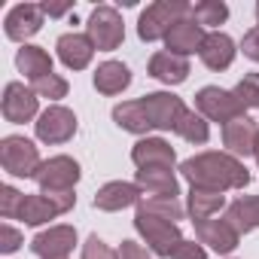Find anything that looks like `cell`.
<instances>
[{
	"label": "cell",
	"mask_w": 259,
	"mask_h": 259,
	"mask_svg": "<svg viewBox=\"0 0 259 259\" xmlns=\"http://www.w3.org/2000/svg\"><path fill=\"white\" fill-rule=\"evenodd\" d=\"M0 110H4V119L13 122V125H22V122H31L40 110V98L31 85L25 82H7L4 89V101H0Z\"/></svg>",
	"instance_id": "cell-10"
},
{
	"label": "cell",
	"mask_w": 259,
	"mask_h": 259,
	"mask_svg": "<svg viewBox=\"0 0 259 259\" xmlns=\"http://www.w3.org/2000/svg\"><path fill=\"white\" fill-rule=\"evenodd\" d=\"M16 67L34 82V79H43V76H49V73H55L52 70V55L43 49V46H22L19 52H16Z\"/></svg>",
	"instance_id": "cell-25"
},
{
	"label": "cell",
	"mask_w": 259,
	"mask_h": 259,
	"mask_svg": "<svg viewBox=\"0 0 259 259\" xmlns=\"http://www.w3.org/2000/svg\"><path fill=\"white\" fill-rule=\"evenodd\" d=\"M22 204H25V192L13 189L10 183L0 186V217H4V220H19Z\"/></svg>",
	"instance_id": "cell-33"
},
{
	"label": "cell",
	"mask_w": 259,
	"mask_h": 259,
	"mask_svg": "<svg viewBox=\"0 0 259 259\" xmlns=\"http://www.w3.org/2000/svg\"><path fill=\"white\" fill-rule=\"evenodd\" d=\"M85 34L92 37L95 49L98 52H113L122 46L125 40V25H122V16L113 10V7H95L92 16H89V25H85Z\"/></svg>",
	"instance_id": "cell-5"
},
{
	"label": "cell",
	"mask_w": 259,
	"mask_h": 259,
	"mask_svg": "<svg viewBox=\"0 0 259 259\" xmlns=\"http://www.w3.org/2000/svg\"><path fill=\"white\" fill-rule=\"evenodd\" d=\"M34 132H37V141L40 144H49V147L67 144L76 135V113L67 110V107H61V104H52V107H46L37 116Z\"/></svg>",
	"instance_id": "cell-6"
},
{
	"label": "cell",
	"mask_w": 259,
	"mask_h": 259,
	"mask_svg": "<svg viewBox=\"0 0 259 259\" xmlns=\"http://www.w3.org/2000/svg\"><path fill=\"white\" fill-rule=\"evenodd\" d=\"M226 220L235 226L238 235L259 229V195H241L226 207Z\"/></svg>",
	"instance_id": "cell-24"
},
{
	"label": "cell",
	"mask_w": 259,
	"mask_h": 259,
	"mask_svg": "<svg viewBox=\"0 0 259 259\" xmlns=\"http://www.w3.org/2000/svg\"><path fill=\"white\" fill-rule=\"evenodd\" d=\"M113 122L119 128H125V132H132V135H147L153 132V125L147 119V110L141 107V101H122L113 107Z\"/></svg>",
	"instance_id": "cell-27"
},
{
	"label": "cell",
	"mask_w": 259,
	"mask_h": 259,
	"mask_svg": "<svg viewBox=\"0 0 259 259\" xmlns=\"http://www.w3.org/2000/svg\"><path fill=\"white\" fill-rule=\"evenodd\" d=\"M55 49H58V58H61V64L67 70H85L92 64V58H95L92 37L89 34H76V31L61 34L58 43H55Z\"/></svg>",
	"instance_id": "cell-15"
},
{
	"label": "cell",
	"mask_w": 259,
	"mask_h": 259,
	"mask_svg": "<svg viewBox=\"0 0 259 259\" xmlns=\"http://www.w3.org/2000/svg\"><path fill=\"white\" fill-rule=\"evenodd\" d=\"M256 162H259V141H256Z\"/></svg>",
	"instance_id": "cell-41"
},
{
	"label": "cell",
	"mask_w": 259,
	"mask_h": 259,
	"mask_svg": "<svg viewBox=\"0 0 259 259\" xmlns=\"http://www.w3.org/2000/svg\"><path fill=\"white\" fill-rule=\"evenodd\" d=\"M171 259H207V250L201 247V244H195V241H180L177 244V250H174V256Z\"/></svg>",
	"instance_id": "cell-36"
},
{
	"label": "cell",
	"mask_w": 259,
	"mask_h": 259,
	"mask_svg": "<svg viewBox=\"0 0 259 259\" xmlns=\"http://www.w3.org/2000/svg\"><path fill=\"white\" fill-rule=\"evenodd\" d=\"M40 7H43V13H46L49 19H58V16H64V13L73 10V4H40Z\"/></svg>",
	"instance_id": "cell-40"
},
{
	"label": "cell",
	"mask_w": 259,
	"mask_h": 259,
	"mask_svg": "<svg viewBox=\"0 0 259 259\" xmlns=\"http://www.w3.org/2000/svg\"><path fill=\"white\" fill-rule=\"evenodd\" d=\"M55 217H61V210L55 207V201L49 195H43V192H31L28 195L25 192V204H22V213H19V220L25 226H43V223H49Z\"/></svg>",
	"instance_id": "cell-26"
},
{
	"label": "cell",
	"mask_w": 259,
	"mask_h": 259,
	"mask_svg": "<svg viewBox=\"0 0 259 259\" xmlns=\"http://www.w3.org/2000/svg\"><path fill=\"white\" fill-rule=\"evenodd\" d=\"M135 229L141 232V238L147 241V247H150L156 256H174L177 244L183 241L177 223L162 220V217H153V213H144V210L135 213Z\"/></svg>",
	"instance_id": "cell-4"
},
{
	"label": "cell",
	"mask_w": 259,
	"mask_h": 259,
	"mask_svg": "<svg viewBox=\"0 0 259 259\" xmlns=\"http://www.w3.org/2000/svg\"><path fill=\"white\" fill-rule=\"evenodd\" d=\"M189 13H192V4H183V0H159V4H150L138 19V37L144 43L165 40L168 31L180 19H186Z\"/></svg>",
	"instance_id": "cell-2"
},
{
	"label": "cell",
	"mask_w": 259,
	"mask_h": 259,
	"mask_svg": "<svg viewBox=\"0 0 259 259\" xmlns=\"http://www.w3.org/2000/svg\"><path fill=\"white\" fill-rule=\"evenodd\" d=\"M144 198V189L138 183H128V180H113V183H104L98 192H95V207L98 210H107V213H116V210H125Z\"/></svg>",
	"instance_id": "cell-14"
},
{
	"label": "cell",
	"mask_w": 259,
	"mask_h": 259,
	"mask_svg": "<svg viewBox=\"0 0 259 259\" xmlns=\"http://www.w3.org/2000/svg\"><path fill=\"white\" fill-rule=\"evenodd\" d=\"M147 70H150L153 79H159V82H165V85H180V82H186V76H189V58L174 55V52H156V55L150 58Z\"/></svg>",
	"instance_id": "cell-20"
},
{
	"label": "cell",
	"mask_w": 259,
	"mask_h": 259,
	"mask_svg": "<svg viewBox=\"0 0 259 259\" xmlns=\"http://www.w3.org/2000/svg\"><path fill=\"white\" fill-rule=\"evenodd\" d=\"M180 174L189 180V186H201L213 192L244 189L250 183L247 165L229 153H198L180 165Z\"/></svg>",
	"instance_id": "cell-1"
},
{
	"label": "cell",
	"mask_w": 259,
	"mask_h": 259,
	"mask_svg": "<svg viewBox=\"0 0 259 259\" xmlns=\"http://www.w3.org/2000/svg\"><path fill=\"white\" fill-rule=\"evenodd\" d=\"M195 110H198L207 122H220V125H226V122L244 116L238 98H235L232 92L220 89V85H204V89H198V95H195Z\"/></svg>",
	"instance_id": "cell-8"
},
{
	"label": "cell",
	"mask_w": 259,
	"mask_h": 259,
	"mask_svg": "<svg viewBox=\"0 0 259 259\" xmlns=\"http://www.w3.org/2000/svg\"><path fill=\"white\" fill-rule=\"evenodd\" d=\"M138 210L153 213V217H162V220H171V223L183 220V204L177 198H171V195H144L138 201Z\"/></svg>",
	"instance_id": "cell-28"
},
{
	"label": "cell",
	"mask_w": 259,
	"mask_h": 259,
	"mask_svg": "<svg viewBox=\"0 0 259 259\" xmlns=\"http://www.w3.org/2000/svg\"><path fill=\"white\" fill-rule=\"evenodd\" d=\"M34 180L40 192H73V186L79 183V162L70 156H52L40 165Z\"/></svg>",
	"instance_id": "cell-7"
},
{
	"label": "cell",
	"mask_w": 259,
	"mask_h": 259,
	"mask_svg": "<svg viewBox=\"0 0 259 259\" xmlns=\"http://www.w3.org/2000/svg\"><path fill=\"white\" fill-rule=\"evenodd\" d=\"M31 89L37 92V98H49V101H58V98H64L67 95V79L64 76H58V73H49V76H43V79H34L31 82Z\"/></svg>",
	"instance_id": "cell-32"
},
{
	"label": "cell",
	"mask_w": 259,
	"mask_h": 259,
	"mask_svg": "<svg viewBox=\"0 0 259 259\" xmlns=\"http://www.w3.org/2000/svg\"><path fill=\"white\" fill-rule=\"evenodd\" d=\"M223 207H226V195H223V192L201 189V186H192V189H189V198H186V213L192 217V223L213 220Z\"/></svg>",
	"instance_id": "cell-22"
},
{
	"label": "cell",
	"mask_w": 259,
	"mask_h": 259,
	"mask_svg": "<svg viewBox=\"0 0 259 259\" xmlns=\"http://www.w3.org/2000/svg\"><path fill=\"white\" fill-rule=\"evenodd\" d=\"M235 40L229 37V34H223V31H210L207 37H204V43H201V49H198V58H201V64L207 67V70H229L232 67V61H235Z\"/></svg>",
	"instance_id": "cell-19"
},
{
	"label": "cell",
	"mask_w": 259,
	"mask_h": 259,
	"mask_svg": "<svg viewBox=\"0 0 259 259\" xmlns=\"http://www.w3.org/2000/svg\"><path fill=\"white\" fill-rule=\"evenodd\" d=\"M192 19L204 28V25H223L229 19V7L223 0H201V4H192Z\"/></svg>",
	"instance_id": "cell-30"
},
{
	"label": "cell",
	"mask_w": 259,
	"mask_h": 259,
	"mask_svg": "<svg viewBox=\"0 0 259 259\" xmlns=\"http://www.w3.org/2000/svg\"><path fill=\"white\" fill-rule=\"evenodd\" d=\"M43 16H46V13H43L40 4H19V7H13V10L7 13L4 31H7L10 40H16V43L25 46V40H31V37L43 28Z\"/></svg>",
	"instance_id": "cell-12"
},
{
	"label": "cell",
	"mask_w": 259,
	"mask_h": 259,
	"mask_svg": "<svg viewBox=\"0 0 259 259\" xmlns=\"http://www.w3.org/2000/svg\"><path fill=\"white\" fill-rule=\"evenodd\" d=\"M22 232L19 229H13L10 223H4V226H0V250H4V253H16L19 247H22Z\"/></svg>",
	"instance_id": "cell-35"
},
{
	"label": "cell",
	"mask_w": 259,
	"mask_h": 259,
	"mask_svg": "<svg viewBox=\"0 0 259 259\" xmlns=\"http://www.w3.org/2000/svg\"><path fill=\"white\" fill-rule=\"evenodd\" d=\"M82 259H119V250L107 247L98 235H89L82 244Z\"/></svg>",
	"instance_id": "cell-34"
},
{
	"label": "cell",
	"mask_w": 259,
	"mask_h": 259,
	"mask_svg": "<svg viewBox=\"0 0 259 259\" xmlns=\"http://www.w3.org/2000/svg\"><path fill=\"white\" fill-rule=\"evenodd\" d=\"M241 49H244V55H247L250 61H256V64H259V25H256V28H250V31L244 34Z\"/></svg>",
	"instance_id": "cell-37"
},
{
	"label": "cell",
	"mask_w": 259,
	"mask_h": 259,
	"mask_svg": "<svg viewBox=\"0 0 259 259\" xmlns=\"http://www.w3.org/2000/svg\"><path fill=\"white\" fill-rule=\"evenodd\" d=\"M132 162L141 168H174L177 162V153L168 141L162 138H141L135 147H132Z\"/></svg>",
	"instance_id": "cell-17"
},
{
	"label": "cell",
	"mask_w": 259,
	"mask_h": 259,
	"mask_svg": "<svg viewBox=\"0 0 259 259\" xmlns=\"http://www.w3.org/2000/svg\"><path fill=\"white\" fill-rule=\"evenodd\" d=\"M174 132H177L183 141H189V144H207V138H210L207 119H204L198 110H186V113L180 116V122H177Z\"/></svg>",
	"instance_id": "cell-29"
},
{
	"label": "cell",
	"mask_w": 259,
	"mask_h": 259,
	"mask_svg": "<svg viewBox=\"0 0 259 259\" xmlns=\"http://www.w3.org/2000/svg\"><path fill=\"white\" fill-rule=\"evenodd\" d=\"M43 195H49V198L55 201V207H58L61 213L73 210V204H76V195H73V192H43Z\"/></svg>",
	"instance_id": "cell-39"
},
{
	"label": "cell",
	"mask_w": 259,
	"mask_h": 259,
	"mask_svg": "<svg viewBox=\"0 0 259 259\" xmlns=\"http://www.w3.org/2000/svg\"><path fill=\"white\" fill-rule=\"evenodd\" d=\"M0 165L13 177H31L34 180L43 159H40V150L34 141H28L22 135H10V138L0 141Z\"/></svg>",
	"instance_id": "cell-3"
},
{
	"label": "cell",
	"mask_w": 259,
	"mask_h": 259,
	"mask_svg": "<svg viewBox=\"0 0 259 259\" xmlns=\"http://www.w3.org/2000/svg\"><path fill=\"white\" fill-rule=\"evenodd\" d=\"M128 85H132V70H128L122 61H104L95 70V89L101 95H122Z\"/></svg>",
	"instance_id": "cell-23"
},
{
	"label": "cell",
	"mask_w": 259,
	"mask_h": 259,
	"mask_svg": "<svg viewBox=\"0 0 259 259\" xmlns=\"http://www.w3.org/2000/svg\"><path fill=\"white\" fill-rule=\"evenodd\" d=\"M256 141H259V125H256L247 113L223 125V147H226V153L235 156V159L256 156Z\"/></svg>",
	"instance_id": "cell-11"
},
{
	"label": "cell",
	"mask_w": 259,
	"mask_h": 259,
	"mask_svg": "<svg viewBox=\"0 0 259 259\" xmlns=\"http://www.w3.org/2000/svg\"><path fill=\"white\" fill-rule=\"evenodd\" d=\"M204 28L192 19V13L186 16V19H180L171 31H168V37H165V52H174V55H192V52H198L201 49V43H204Z\"/></svg>",
	"instance_id": "cell-16"
},
{
	"label": "cell",
	"mask_w": 259,
	"mask_h": 259,
	"mask_svg": "<svg viewBox=\"0 0 259 259\" xmlns=\"http://www.w3.org/2000/svg\"><path fill=\"white\" fill-rule=\"evenodd\" d=\"M73 247H76L73 226H49L46 232H40L31 241V250L40 259H67V253H73Z\"/></svg>",
	"instance_id": "cell-13"
},
{
	"label": "cell",
	"mask_w": 259,
	"mask_h": 259,
	"mask_svg": "<svg viewBox=\"0 0 259 259\" xmlns=\"http://www.w3.org/2000/svg\"><path fill=\"white\" fill-rule=\"evenodd\" d=\"M141 107L147 110V119L156 132H174L180 116L186 113L183 101L171 92H153V95H144L141 98Z\"/></svg>",
	"instance_id": "cell-9"
},
{
	"label": "cell",
	"mask_w": 259,
	"mask_h": 259,
	"mask_svg": "<svg viewBox=\"0 0 259 259\" xmlns=\"http://www.w3.org/2000/svg\"><path fill=\"white\" fill-rule=\"evenodd\" d=\"M195 235H198V241L201 244H207L213 253H232L235 247H238V241H241V235L235 232V226L226 220V217H213V220H201V223H195Z\"/></svg>",
	"instance_id": "cell-18"
},
{
	"label": "cell",
	"mask_w": 259,
	"mask_h": 259,
	"mask_svg": "<svg viewBox=\"0 0 259 259\" xmlns=\"http://www.w3.org/2000/svg\"><path fill=\"white\" fill-rule=\"evenodd\" d=\"M256 22H259V4H256Z\"/></svg>",
	"instance_id": "cell-42"
},
{
	"label": "cell",
	"mask_w": 259,
	"mask_h": 259,
	"mask_svg": "<svg viewBox=\"0 0 259 259\" xmlns=\"http://www.w3.org/2000/svg\"><path fill=\"white\" fill-rule=\"evenodd\" d=\"M232 95L238 98L241 110H259V73H247L235 89Z\"/></svg>",
	"instance_id": "cell-31"
},
{
	"label": "cell",
	"mask_w": 259,
	"mask_h": 259,
	"mask_svg": "<svg viewBox=\"0 0 259 259\" xmlns=\"http://www.w3.org/2000/svg\"><path fill=\"white\" fill-rule=\"evenodd\" d=\"M135 183L147 195H171V198L180 195V183H177L174 168H141L135 174Z\"/></svg>",
	"instance_id": "cell-21"
},
{
	"label": "cell",
	"mask_w": 259,
	"mask_h": 259,
	"mask_svg": "<svg viewBox=\"0 0 259 259\" xmlns=\"http://www.w3.org/2000/svg\"><path fill=\"white\" fill-rule=\"evenodd\" d=\"M119 259H153L147 253V247H141L138 241H122L119 244Z\"/></svg>",
	"instance_id": "cell-38"
}]
</instances>
